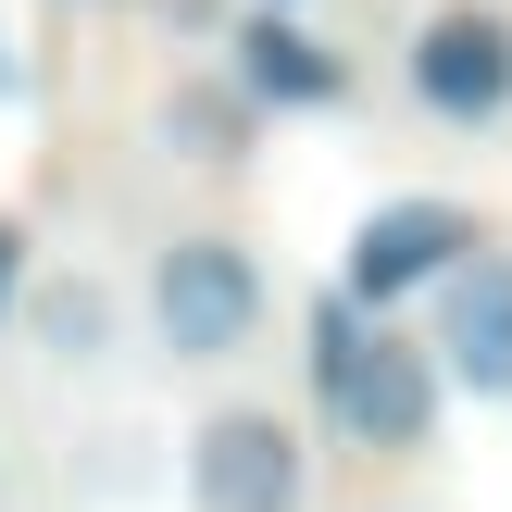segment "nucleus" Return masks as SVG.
I'll return each instance as SVG.
<instances>
[{
    "instance_id": "f257e3e1",
    "label": "nucleus",
    "mask_w": 512,
    "mask_h": 512,
    "mask_svg": "<svg viewBox=\"0 0 512 512\" xmlns=\"http://www.w3.org/2000/svg\"><path fill=\"white\" fill-rule=\"evenodd\" d=\"M313 400H325V425H338L350 450H425V438H438L450 375H438V350L400 338L388 313H363V300H313Z\"/></svg>"
},
{
    "instance_id": "f03ea898",
    "label": "nucleus",
    "mask_w": 512,
    "mask_h": 512,
    "mask_svg": "<svg viewBox=\"0 0 512 512\" xmlns=\"http://www.w3.org/2000/svg\"><path fill=\"white\" fill-rule=\"evenodd\" d=\"M263 313H275L263 250H238L225 225H188L150 250V350L163 363H238L263 338Z\"/></svg>"
},
{
    "instance_id": "7ed1b4c3",
    "label": "nucleus",
    "mask_w": 512,
    "mask_h": 512,
    "mask_svg": "<svg viewBox=\"0 0 512 512\" xmlns=\"http://www.w3.org/2000/svg\"><path fill=\"white\" fill-rule=\"evenodd\" d=\"M300 425L263 400H225L188 425V512H300Z\"/></svg>"
},
{
    "instance_id": "20e7f679",
    "label": "nucleus",
    "mask_w": 512,
    "mask_h": 512,
    "mask_svg": "<svg viewBox=\"0 0 512 512\" xmlns=\"http://www.w3.org/2000/svg\"><path fill=\"white\" fill-rule=\"evenodd\" d=\"M463 250H475V213H463V200H375V213L350 225L338 300H363V313H400V300H413V288H438Z\"/></svg>"
},
{
    "instance_id": "39448f33",
    "label": "nucleus",
    "mask_w": 512,
    "mask_h": 512,
    "mask_svg": "<svg viewBox=\"0 0 512 512\" xmlns=\"http://www.w3.org/2000/svg\"><path fill=\"white\" fill-rule=\"evenodd\" d=\"M413 100H425L438 125H500V113H512V13H488V0L425 13V38H413Z\"/></svg>"
},
{
    "instance_id": "423d86ee",
    "label": "nucleus",
    "mask_w": 512,
    "mask_h": 512,
    "mask_svg": "<svg viewBox=\"0 0 512 512\" xmlns=\"http://www.w3.org/2000/svg\"><path fill=\"white\" fill-rule=\"evenodd\" d=\"M438 375L450 388H475V400H512V250L475 238L463 263L438 275Z\"/></svg>"
},
{
    "instance_id": "0eeeda50",
    "label": "nucleus",
    "mask_w": 512,
    "mask_h": 512,
    "mask_svg": "<svg viewBox=\"0 0 512 512\" xmlns=\"http://www.w3.org/2000/svg\"><path fill=\"white\" fill-rule=\"evenodd\" d=\"M225 88H238L250 113H338V100H350V63L300 13H250L238 38H225Z\"/></svg>"
},
{
    "instance_id": "6e6552de",
    "label": "nucleus",
    "mask_w": 512,
    "mask_h": 512,
    "mask_svg": "<svg viewBox=\"0 0 512 512\" xmlns=\"http://www.w3.org/2000/svg\"><path fill=\"white\" fill-rule=\"evenodd\" d=\"M13 325H25V350H38L50 375H100V363L125 350V313H113V288H100V275H75V263L25 275Z\"/></svg>"
},
{
    "instance_id": "1a4fd4ad",
    "label": "nucleus",
    "mask_w": 512,
    "mask_h": 512,
    "mask_svg": "<svg viewBox=\"0 0 512 512\" xmlns=\"http://www.w3.org/2000/svg\"><path fill=\"white\" fill-rule=\"evenodd\" d=\"M250 125H263V113H250V100L225 88V75H200V88H175V100H163L175 163H238V150H250Z\"/></svg>"
},
{
    "instance_id": "9d476101",
    "label": "nucleus",
    "mask_w": 512,
    "mask_h": 512,
    "mask_svg": "<svg viewBox=\"0 0 512 512\" xmlns=\"http://www.w3.org/2000/svg\"><path fill=\"white\" fill-rule=\"evenodd\" d=\"M25 275H38V263H25V225L0 213V338H13V300H25Z\"/></svg>"
},
{
    "instance_id": "9b49d317",
    "label": "nucleus",
    "mask_w": 512,
    "mask_h": 512,
    "mask_svg": "<svg viewBox=\"0 0 512 512\" xmlns=\"http://www.w3.org/2000/svg\"><path fill=\"white\" fill-rule=\"evenodd\" d=\"M13 88H25V63H13V50H0V100H13Z\"/></svg>"
},
{
    "instance_id": "f8f14e48",
    "label": "nucleus",
    "mask_w": 512,
    "mask_h": 512,
    "mask_svg": "<svg viewBox=\"0 0 512 512\" xmlns=\"http://www.w3.org/2000/svg\"><path fill=\"white\" fill-rule=\"evenodd\" d=\"M250 13H300V0H250Z\"/></svg>"
}]
</instances>
